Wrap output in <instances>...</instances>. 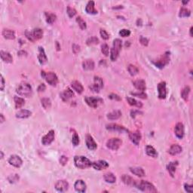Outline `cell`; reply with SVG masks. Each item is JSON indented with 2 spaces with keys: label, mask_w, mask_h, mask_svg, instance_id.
Listing matches in <instances>:
<instances>
[{
  "label": "cell",
  "mask_w": 193,
  "mask_h": 193,
  "mask_svg": "<svg viewBox=\"0 0 193 193\" xmlns=\"http://www.w3.org/2000/svg\"><path fill=\"white\" fill-rule=\"evenodd\" d=\"M38 60H39L40 64L43 65L47 62V56L45 55V50L43 48L39 47V55H38Z\"/></svg>",
  "instance_id": "7402d4cb"
},
{
  "label": "cell",
  "mask_w": 193,
  "mask_h": 193,
  "mask_svg": "<svg viewBox=\"0 0 193 193\" xmlns=\"http://www.w3.org/2000/svg\"><path fill=\"white\" fill-rule=\"evenodd\" d=\"M146 153L149 156H151L153 158H157L158 157V153L155 149L154 147L152 146H147L146 147Z\"/></svg>",
  "instance_id": "d6a6232c"
},
{
  "label": "cell",
  "mask_w": 193,
  "mask_h": 193,
  "mask_svg": "<svg viewBox=\"0 0 193 193\" xmlns=\"http://www.w3.org/2000/svg\"><path fill=\"white\" fill-rule=\"evenodd\" d=\"M101 51H102V53H103V54L105 55V56H108V55H109V46L107 45L106 44L102 45Z\"/></svg>",
  "instance_id": "7dc6e473"
},
{
  "label": "cell",
  "mask_w": 193,
  "mask_h": 193,
  "mask_svg": "<svg viewBox=\"0 0 193 193\" xmlns=\"http://www.w3.org/2000/svg\"><path fill=\"white\" fill-rule=\"evenodd\" d=\"M92 167L96 170H101L104 169H106L107 167H109V164L107 163L106 161L104 160H99L97 162H94L92 163Z\"/></svg>",
  "instance_id": "7c38bea8"
},
{
  "label": "cell",
  "mask_w": 193,
  "mask_h": 193,
  "mask_svg": "<svg viewBox=\"0 0 193 193\" xmlns=\"http://www.w3.org/2000/svg\"><path fill=\"white\" fill-rule=\"evenodd\" d=\"M121 46H122V42L119 39H116L113 41V46H112V48H114L115 49L118 50L119 52L121 51Z\"/></svg>",
  "instance_id": "b9f144b4"
},
{
  "label": "cell",
  "mask_w": 193,
  "mask_h": 193,
  "mask_svg": "<svg viewBox=\"0 0 193 193\" xmlns=\"http://www.w3.org/2000/svg\"><path fill=\"white\" fill-rule=\"evenodd\" d=\"M68 162V158L66 157L65 155H62L60 158V163L62 165H65Z\"/></svg>",
  "instance_id": "9f6ffc18"
},
{
  "label": "cell",
  "mask_w": 193,
  "mask_h": 193,
  "mask_svg": "<svg viewBox=\"0 0 193 193\" xmlns=\"http://www.w3.org/2000/svg\"><path fill=\"white\" fill-rule=\"evenodd\" d=\"M118 55H119V51H118V50L115 49L114 48H111L110 59L112 61L116 60V59H117L118 57Z\"/></svg>",
  "instance_id": "ab89813d"
},
{
  "label": "cell",
  "mask_w": 193,
  "mask_h": 193,
  "mask_svg": "<svg viewBox=\"0 0 193 193\" xmlns=\"http://www.w3.org/2000/svg\"><path fill=\"white\" fill-rule=\"evenodd\" d=\"M184 189L187 192L192 193L193 192V186L192 185H189V184H184Z\"/></svg>",
  "instance_id": "11a10c76"
},
{
  "label": "cell",
  "mask_w": 193,
  "mask_h": 193,
  "mask_svg": "<svg viewBox=\"0 0 193 193\" xmlns=\"http://www.w3.org/2000/svg\"><path fill=\"white\" fill-rule=\"evenodd\" d=\"M131 34V31L127 29H122L119 31V35L122 37H127L129 36Z\"/></svg>",
  "instance_id": "f907efd6"
},
{
  "label": "cell",
  "mask_w": 193,
  "mask_h": 193,
  "mask_svg": "<svg viewBox=\"0 0 193 193\" xmlns=\"http://www.w3.org/2000/svg\"><path fill=\"white\" fill-rule=\"evenodd\" d=\"M190 35H191V36H192V27H191V28H190Z\"/></svg>",
  "instance_id": "e7e4bbea"
},
{
  "label": "cell",
  "mask_w": 193,
  "mask_h": 193,
  "mask_svg": "<svg viewBox=\"0 0 193 193\" xmlns=\"http://www.w3.org/2000/svg\"><path fill=\"white\" fill-rule=\"evenodd\" d=\"M95 4L94 1H89L87 4L86 7H85V11L88 14H95L97 13V11L95 9Z\"/></svg>",
  "instance_id": "603a6c76"
},
{
  "label": "cell",
  "mask_w": 193,
  "mask_h": 193,
  "mask_svg": "<svg viewBox=\"0 0 193 193\" xmlns=\"http://www.w3.org/2000/svg\"><path fill=\"white\" fill-rule=\"evenodd\" d=\"M8 179H9L10 183H14V182H17L19 180V177H18V174H13V175H11L10 177H9Z\"/></svg>",
  "instance_id": "f5cc1de1"
},
{
  "label": "cell",
  "mask_w": 193,
  "mask_h": 193,
  "mask_svg": "<svg viewBox=\"0 0 193 193\" xmlns=\"http://www.w3.org/2000/svg\"><path fill=\"white\" fill-rule=\"evenodd\" d=\"M73 96V92H72V91L70 88H67V89L64 90V91L60 94V97H61L63 101H67V100H69V99L72 98Z\"/></svg>",
  "instance_id": "ffe728a7"
},
{
  "label": "cell",
  "mask_w": 193,
  "mask_h": 193,
  "mask_svg": "<svg viewBox=\"0 0 193 193\" xmlns=\"http://www.w3.org/2000/svg\"><path fill=\"white\" fill-rule=\"evenodd\" d=\"M189 93H190V88L189 86H186L183 90H182V92H181V97H182V98H183L184 100H186V101H187Z\"/></svg>",
  "instance_id": "74e56055"
},
{
  "label": "cell",
  "mask_w": 193,
  "mask_h": 193,
  "mask_svg": "<svg viewBox=\"0 0 193 193\" xmlns=\"http://www.w3.org/2000/svg\"><path fill=\"white\" fill-rule=\"evenodd\" d=\"M104 180H105L106 182L109 183H116V178L115 177V175L112 173H106V174H104Z\"/></svg>",
  "instance_id": "836d02e7"
},
{
  "label": "cell",
  "mask_w": 193,
  "mask_h": 193,
  "mask_svg": "<svg viewBox=\"0 0 193 193\" xmlns=\"http://www.w3.org/2000/svg\"><path fill=\"white\" fill-rule=\"evenodd\" d=\"M14 104H15L16 109H20V108H21V107L23 106L25 104L24 99L19 97L15 96L14 97Z\"/></svg>",
  "instance_id": "d590c367"
},
{
  "label": "cell",
  "mask_w": 193,
  "mask_h": 193,
  "mask_svg": "<svg viewBox=\"0 0 193 193\" xmlns=\"http://www.w3.org/2000/svg\"><path fill=\"white\" fill-rule=\"evenodd\" d=\"M0 117H1V123H3L4 121H5V118H4L3 115L2 114L0 115Z\"/></svg>",
  "instance_id": "be15d7a7"
},
{
  "label": "cell",
  "mask_w": 193,
  "mask_h": 193,
  "mask_svg": "<svg viewBox=\"0 0 193 193\" xmlns=\"http://www.w3.org/2000/svg\"><path fill=\"white\" fill-rule=\"evenodd\" d=\"M82 67L85 70H92L94 68V62L92 60H85L83 61Z\"/></svg>",
  "instance_id": "f546056e"
},
{
  "label": "cell",
  "mask_w": 193,
  "mask_h": 193,
  "mask_svg": "<svg viewBox=\"0 0 193 193\" xmlns=\"http://www.w3.org/2000/svg\"><path fill=\"white\" fill-rule=\"evenodd\" d=\"M129 137H130V140H131V142L134 145L138 146L139 144H140L141 140V134L139 131L130 132L129 133Z\"/></svg>",
  "instance_id": "4fadbf2b"
},
{
  "label": "cell",
  "mask_w": 193,
  "mask_h": 193,
  "mask_svg": "<svg viewBox=\"0 0 193 193\" xmlns=\"http://www.w3.org/2000/svg\"><path fill=\"white\" fill-rule=\"evenodd\" d=\"M127 100H128V103L130 104L131 106H133L138 107V108H141L143 106V104L141 102L138 101L136 99L131 98V97H127Z\"/></svg>",
  "instance_id": "e575fe53"
},
{
  "label": "cell",
  "mask_w": 193,
  "mask_h": 193,
  "mask_svg": "<svg viewBox=\"0 0 193 193\" xmlns=\"http://www.w3.org/2000/svg\"><path fill=\"white\" fill-rule=\"evenodd\" d=\"M109 98L112 99V100H121V98L119 97L118 96L117 94H111L109 95Z\"/></svg>",
  "instance_id": "680465c9"
},
{
  "label": "cell",
  "mask_w": 193,
  "mask_h": 193,
  "mask_svg": "<svg viewBox=\"0 0 193 193\" xmlns=\"http://www.w3.org/2000/svg\"><path fill=\"white\" fill-rule=\"evenodd\" d=\"M90 88V89L92 90V91H93L94 92H99V91H100V88H98V87L97 86V85H95L94 84H92V85H91V86L89 87Z\"/></svg>",
  "instance_id": "91938a15"
},
{
  "label": "cell",
  "mask_w": 193,
  "mask_h": 193,
  "mask_svg": "<svg viewBox=\"0 0 193 193\" xmlns=\"http://www.w3.org/2000/svg\"><path fill=\"white\" fill-rule=\"evenodd\" d=\"M74 187H75L76 191L79 192H84L86 190V184L82 180H79L76 181L74 185Z\"/></svg>",
  "instance_id": "e0dca14e"
},
{
  "label": "cell",
  "mask_w": 193,
  "mask_h": 193,
  "mask_svg": "<svg viewBox=\"0 0 193 193\" xmlns=\"http://www.w3.org/2000/svg\"><path fill=\"white\" fill-rule=\"evenodd\" d=\"M76 21H77L79 27H80L82 30H85V29H86L87 27L86 23H85V21H84L81 17H78V18H76Z\"/></svg>",
  "instance_id": "f6af8a7d"
},
{
  "label": "cell",
  "mask_w": 193,
  "mask_h": 193,
  "mask_svg": "<svg viewBox=\"0 0 193 193\" xmlns=\"http://www.w3.org/2000/svg\"><path fill=\"white\" fill-rule=\"evenodd\" d=\"M67 14H68V15L70 18H72V17H74V16L76 15V9H73V8H71V7H70V6H68V7H67Z\"/></svg>",
  "instance_id": "c3c4849f"
},
{
  "label": "cell",
  "mask_w": 193,
  "mask_h": 193,
  "mask_svg": "<svg viewBox=\"0 0 193 193\" xmlns=\"http://www.w3.org/2000/svg\"><path fill=\"white\" fill-rule=\"evenodd\" d=\"M86 146L90 150H95L97 147V143L94 140L93 137L90 134H87L86 135Z\"/></svg>",
  "instance_id": "ac0fdd59"
},
{
  "label": "cell",
  "mask_w": 193,
  "mask_h": 193,
  "mask_svg": "<svg viewBox=\"0 0 193 193\" xmlns=\"http://www.w3.org/2000/svg\"><path fill=\"white\" fill-rule=\"evenodd\" d=\"M178 165V162H170V163L167 165V170H168L169 174H170L171 177H174V174H175L176 168H177V166Z\"/></svg>",
  "instance_id": "4dcf8cb0"
},
{
  "label": "cell",
  "mask_w": 193,
  "mask_h": 193,
  "mask_svg": "<svg viewBox=\"0 0 193 193\" xmlns=\"http://www.w3.org/2000/svg\"><path fill=\"white\" fill-rule=\"evenodd\" d=\"M72 144H73L74 146H78L79 143V136H78V134L76 133H75L73 134V136H72Z\"/></svg>",
  "instance_id": "681fc988"
},
{
  "label": "cell",
  "mask_w": 193,
  "mask_h": 193,
  "mask_svg": "<svg viewBox=\"0 0 193 193\" xmlns=\"http://www.w3.org/2000/svg\"><path fill=\"white\" fill-rule=\"evenodd\" d=\"M121 116V112L119 110H115L112 111V112H109L107 115V118H109V120H116L118 118H119Z\"/></svg>",
  "instance_id": "1f68e13d"
},
{
  "label": "cell",
  "mask_w": 193,
  "mask_h": 193,
  "mask_svg": "<svg viewBox=\"0 0 193 193\" xmlns=\"http://www.w3.org/2000/svg\"><path fill=\"white\" fill-rule=\"evenodd\" d=\"M100 35H101L102 38H103L104 39H105V40L109 39V34L107 33V32L105 30H100Z\"/></svg>",
  "instance_id": "db71d44e"
},
{
  "label": "cell",
  "mask_w": 193,
  "mask_h": 193,
  "mask_svg": "<svg viewBox=\"0 0 193 193\" xmlns=\"http://www.w3.org/2000/svg\"><path fill=\"white\" fill-rule=\"evenodd\" d=\"M41 102H42V106L44 107V109H47L51 107V100H50V99L43 98V99H42Z\"/></svg>",
  "instance_id": "bcb514c9"
},
{
  "label": "cell",
  "mask_w": 193,
  "mask_h": 193,
  "mask_svg": "<svg viewBox=\"0 0 193 193\" xmlns=\"http://www.w3.org/2000/svg\"><path fill=\"white\" fill-rule=\"evenodd\" d=\"M4 88H5V80H4L3 76H1V87H0V89L1 91H3Z\"/></svg>",
  "instance_id": "94428289"
},
{
  "label": "cell",
  "mask_w": 193,
  "mask_h": 193,
  "mask_svg": "<svg viewBox=\"0 0 193 193\" xmlns=\"http://www.w3.org/2000/svg\"><path fill=\"white\" fill-rule=\"evenodd\" d=\"M99 42V39L97 38L96 36H92L90 37L87 39L86 43L88 45H97L98 44Z\"/></svg>",
  "instance_id": "ee69618b"
},
{
  "label": "cell",
  "mask_w": 193,
  "mask_h": 193,
  "mask_svg": "<svg viewBox=\"0 0 193 193\" xmlns=\"http://www.w3.org/2000/svg\"><path fill=\"white\" fill-rule=\"evenodd\" d=\"M130 170H131V172L133 173L134 175L137 176V177H142L145 176V171H144L143 169L140 167H131Z\"/></svg>",
  "instance_id": "484cf974"
},
{
  "label": "cell",
  "mask_w": 193,
  "mask_h": 193,
  "mask_svg": "<svg viewBox=\"0 0 193 193\" xmlns=\"http://www.w3.org/2000/svg\"><path fill=\"white\" fill-rule=\"evenodd\" d=\"M45 88L46 87L44 84H41L39 86V88H38V91H39V92H44Z\"/></svg>",
  "instance_id": "6125c7cd"
},
{
  "label": "cell",
  "mask_w": 193,
  "mask_h": 193,
  "mask_svg": "<svg viewBox=\"0 0 193 193\" xmlns=\"http://www.w3.org/2000/svg\"><path fill=\"white\" fill-rule=\"evenodd\" d=\"M25 35H26V38L31 42H35V40L40 39L43 35V30L40 28L34 29L33 32H30L28 30H26L25 32Z\"/></svg>",
  "instance_id": "3957f363"
},
{
  "label": "cell",
  "mask_w": 193,
  "mask_h": 193,
  "mask_svg": "<svg viewBox=\"0 0 193 193\" xmlns=\"http://www.w3.org/2000/svg\"><path fill=\"white\" fill-rule=\"evenodd\" d=\"M106 129L109 131H118V132L127 131H128L125 127H123L119 125H117V124H109V125H106Z\"/></svg>",
  "instance_id": "2e32d148"
},
{
  "label": "cell",
  "mask_w": 193,
  "mask_h": 193,
  "mask_svg": "<svg viewBox=\"0 0 193 193\" xmlns=\"http://www.w3.org/2000/svg\"><path fill=\"white\" fill-rule=\"evenodd\" d=\"M169 61H170V57H169L168 53H166L163 56L161 57L156 62H154V63L157 67L162 69L165 65H167Z\"/></svg>",
  "instance_id": "52a82bcc"
},
{
  "label": "cell",
  "mask_w": 193,
  "mask_h": 193,
  "mask_svg": "<svg viewBox=\"0 0 193 193\" xmlns=\"http://www.w3.org/2000/svg\"><path fill=\"white\" fill-rule=\"evenodd\" d=\"M74 162H75V165H76V167L80 169L88 168V167H91L92 165L91 161L88 158H87L86 157L79 156V155L75 156Z\"/></svg>",
  "instance_id": "7a4b0ae2"
},
{
  "label": "cell",
  "mask_w": 193,
  "mask_h": 193,
  "mask_svg": "<svg viewBox=\"0 0 193 193\" xmlns=\"http://www.w3.org/2000/svg\"><path fill=\"white\" fill-rule=\"evenodd\" d=\"M94 81V84L98 87L100 89H101V88L104 87V81H103V79L100 77H99V76H95Z\"/></svg>",
  "instance_id": "7bdbcfd3"
},
{
  "label": "cell",
  "mask_w": 193,
  "mask_h": 193,
  "mask_svg": "<svg viewBox=\"0 0 193 193\" xmlns=\"http://www.w3.org/2000/svg\"><path fill=\"white\" fill-rule=\"evenodd\" d=\"M121 180H122V182L125 184L128 185V186H137V181L134 180L130 176L126 175V174H124V175L121 177Z\"/></svg>",
  "instance_id": "44dd1931"
},
{
  "label": "cell",
  "mask_w": 193,
  "mask_h": 193,
  "mask_svg": "<svg viewBox=\"0 0 193 193\" xmlns=\"http://www.w3.org/2000/svg\"><path fill=\"white\" fill-rule=\"evenodd\" d=\"M1 158H3V153H2V152H1Z\"/></svg>",
  "instance_id": "03108f58"
},
{
  "label": "cell",
  "mask_w": 193,
  "mask_h": 193,
  "mask_svg": "<svg viewBox=\"0 0 193 193\" xmlns=\"http://www.w3.org/2000/svg\"><path fill=\"white\" fill-rule=\"evenodd\" d=\"M45 17H46V21L47 23H48L49 24H52L55 21H56V15L55 14H52V13L49 12H46L45 13Z\"/></svg>",
  "instance_id": "8d00e7d4"
},
{
  "label": "cell",
  "mask_w": 193,
  "mask_h": 193,
  "mask_svg": "<svg viewBox=\"0 0 193 193\" xmlns=\"http://www.w3.org/2000/svg\"><path fill=\"white\" fill-rule=\"evenodd\" d=\"M128 70L129 72V73L131 75V76H136L137 73L139 72V69L137 68L136 66L132 65V64H130V65L128 67Z\"/></svg>",
  "instance_id": "f35d334b"
},
{
  "label": "cell",
  "mask_w": 193,
  "mask_h": 193,
  "mask_svg": "<svg viewBox=\"0 0 193 193\" xmlns=\"http://www.w3.org/2000/svg\"><path fill=\"white\" fill-rule=\"evenodd\" d=\"M0 55H1V58H2V60H3L4 62L8 63H12V56L11 55V54L9 52H7V51H1L0 52Z\"/></svg>",
  "instance_id": "d4e9b609"
},
{
  "label": "cell",
  "mask_w": 193,
  "mask_h": 193,
  "mask_svg": "<svg viewBox=\"0 0 193 193\" xmlns=\"http://www.w3.org/2000/svg\"><path fill=\"white\" fill-rule=\"evenodd\" d=\"M16 92L21 96L30 97L33 93V89L30 84L26 82H21L16 89Z\"/></svg>",
  "instance_id": "6da1fadb"
},
{
  "label": "cell",
  "mask_w": 193,
  "mask_h": 193,
  "mask_svg": "<svg viewBox=\"0 0 193 193\" xmlns=\"http://www.w3.org/2000/svg\"><path fill=\"white\" fill-rule=\"evenodd\" d=\"M84 100L88 106L93 107V108H97L99 104L102 103L101 99L98 98V97H86L84 98Z\"/></svg>",
  "instance_id": "ba28073f"
},
{
  "label": "cell",
  "mask_w": 193,
  "mask_h": 193,
  "mask_svg": "<svg viewBox=\"0 0 193 193\" xmlns=\"http://www.w3.org/2000/svg\"><path fill=\"white\" fill-rule=\"evenodd\" d=\"M190 14H191L190 10H189L188 9H186V8H182L180 11L179 16L181 18H183V17H189Z\"/></svg>",
  "instance_id": "60d3db41"
},
{
  "label": "cell",
  "mask_w": 193,
  "mask_h": 193,
  "mask_svg": "<svg viewBox=\"0 0 193 193\" xmlns=\"http://www.w3.org/2000/svg\"><path fill=\"white\" fill-rule=\"evenodd\" d=\"M9 162L11 165H12L15 167H20L23 164L22 162V159L21 158V157L17 155H13L11 156L9 158Z\"/></svg>",
  "instance_id": "30bf717a"
},
{
  "label": "cell",
  "mask_w": 193,
  "mask_h": 193,
  "mask_svg": "<svg viewBox=\"0 0 193 193\" xmlns=\"http://www.w3.org/2000/svg\"><path fill=\"white\" fill-rule=\"evenodd\" d=\"M139 189L145 192H157V189L154 186V185L147 181L142 180L140 183H137L136 186Z\"/></svg>",
  "instance_id": "277c9868"
},
{
  "label": "cell",
  "mask_w": 193,
  "mask_h": 193,
  "mask_svg": "<svg viewBox=\"0 0 193 193\" xmlns=\"http://www.w3.org/2000/svg\"><path fill=\"white\" fill-rule=\"evenodd\" d=\"M32 115V112L27 109H21L16 113V117L18 118H26Z\"/></svg>",
  "instance_id": "4316f807"
},
{
  "label": "cell",
  "mask_w": 193,
  "mask_h": 193,
  "mask_svg": "<svg viewBox=\"0 0 193 193\" xmlns=\"http://www.w3.org/2000/svg\"><path fill=\"white\" fill-rule=\"evenodd\" d=\"M140 43L143 45L146 46L148 45V42H149V41H148V39H146V38H145V37H140Z\"/></svg>",
  "instance_id": "6f0895ef"
},
{
  "label": "cell",
  "mask_w": 193,
  "mask_h": 193,
  "mask_svg": "<svg viewBox=\"0 0 193 193\" xmlns=\"http://www.w3.org/2000/svg\"><path fill=\"white\" fill-rule=\"evenodd\" d=\"M69 183L66 180H58L55 183V189L59 192H65L68 189Z\"/></svg>",
  "instance_id": "9a60e30c"
},
{
  "label": "cell",
  "mask_w": 193,
  "mask_h": 193,
  "mask_svg": "<svg viewBox=\"0 0 193 193\" xmlns=\"http://www.w3.org/2000/svg\"><path fill=\"white\" fill-rule=\"evenodd\" d=\"M131 94L133 96H135V97H140V98H142V99H146L147 98V94H145L144 92H139V93H131Z\"/></svg>",
  "instance_id": "816d5d0a"
},
{
  "label": "cell",
  "mask_w": 193,
  "mask_h": 193,
  "mask_svg": "<svg viewBox=\"0 0 193 193\" xmlns=\"http://www.w3.org/2000/svg\"><path fill=\"white\" fill-rule=\"evenodd\" d=\"M42 76L46 80L48 83L52 86H55L58 82V78L55 72H45V71H42Z\"/></svg>",
  "instance_id": "5b68a950"
},
{
  "label": "cell",
  "mask_w": 193,
  "mask_h": 193,
  "mask_svg": "<svg viewBox=\"0 0 193 193\" xmlns=\"http://www.w3.org/2000/svg\"><path fill=\"white\" fill-rule=\"evenodd\" d=\"M174 133L177 137L179 139H182L184 136V126L182 123H177L175 126L174 129Z\"/></svg>",
  "instance_id": "5bb4252c"
},
{
  "label": "cell",
  "mask_w": 193,
  "mask_h": 193,
  "mask_svg": "<svg viewBox=\"0 0 193 193\" xmlns=\"http://www.w3.org/2000/svg\"><path fill=\"white\" fill-rule=\"evenodd\" d=\"M133 86L135 87L137 90L139 91H141V92H143L145 91L146 88V82L143 80V79H137L135 81L133 82Z\"/></svg>",
  "instance_id": "d6986e66"
},
{
  "label": "cell",
  "mask_w": 193,
  "mask_h": 193,
  "mask_svg": "<svg viewBox=\"0 0 193 193\" xmlns=\"http://www.w3.org/2000/svg\"><path fill=\"white\" fill-rule=\"evenodd\" d=\"M2 35L6 39H14L15 38V33L12 30L4 29L2 31Z\"/></svg>",
  "instance_id": "83f0119b"
},
{
  "label": "cell",
  "mask_w": 193,
  "mask_h": 193,
  "mask_svg": "<svg viewBox=\"0 0 193 193\" xmlns=\"http://www.w3.org/2000/svg\"><path fill=\"white\" fill-rule=\"evenodd\" d=\"M54 140H55V131L51 130L46 135L42 137V143L45 146H48V145H50L54 141Z\"/></svg>",
  "instance_id": "9c48e42d"
},
{
  "label": "cell",
  "mask_w": 193,
  "mask_h": 193,
  "mask_svg": "<svg viewBox=\"0 0 193 193\" xmlns=\"http://www.w3.org/2000/svg\"><path fill=\"white\" fill-rule=\"evenodd\" d=\"M158 97L160 99H165L167 95V89H166V82H162L158 84Z\"/></svg>",
  "instance_id": "8fae6325"
},
{
  "label": "cell",
  "mask_w": 193,
  "mask_h": 193,
  "mask_svg": "<svg viewBox=\"0 0 193 193\" xmlns=\"http://www.w3.org/2000/svg\"><path fill=\"white\" fill-rule=\"evenodd\" d=\"M122 144V140L119 138H111L106 142V146L112 150H117Z\"/></svg>",
  "instance_id": "8992f818"
},
{
  "label": "cell",
  "mask_w": 193,
  "mask_h": 193,
  "mask_svg": "<svg viewBox=\"0 0 193 193\" xmlns=\"http://www.w3.org/2000/svg\"><path fill=\"white\" fill-rule=\"evenodd\" d=\"M182 150H183V149H182V147H181L180 145H178V144H174V145H172V146L170 147V149H169L168 150V153H170L171 155H176L180 153L181 152H182Z\"/></svg>",
  "instance_id": "cb8c5ba5"
},
{
  "label": "cell",
  "mask_w": 193,
  "mask_h": 193,
  "mask_svg": "<svg viewBox=\"0 0 193 193\" xmlns=\"http://www.w3.org/2000/svg\"><path fill=\"white\" fill-rule=\"evenodd\" d=\"M71 86L72 87V88H73L78 94H82L83 92V91H84V88H83L82 84L78 81H72V82H71Z\"/></svg>",
  "instance_id": "f1b7e54d"
}]
</instances>
